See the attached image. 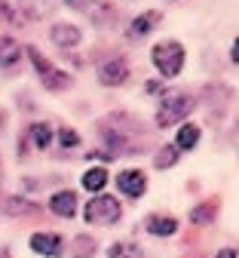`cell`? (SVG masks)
Masks as SVG:
<instances>
[{
    "instance_id": "d4e9b609",
    "label": "cell",
    "mask_w": 239,
    "mask_h": 258,
    "mask_svg": "<svg viewBox=\"0 0 239 258\" xmlns=\"http://www.w3.org/2000/svg\"><path fill=\"white\" fill-rule=\"evenodd\" d=\"M218 258H236V249H221Z\"/></svg>"
},
{
    "instance_id": "ffe728a7",
    "label": "cell",
    "mask_w": 239,
    "mask_h": 258,
    "mask_svg": "<svg viewBox=\"0 0 239 258\" xmlns=\"http://www.w3.org/2000/svg\"><path fill=\"white\" fill-rule=\"evenodd\" d=\"M71 255L74 258H89V255H95V240L92 237H74V246H71Z\"/></svg>"
},
{
    "instance_id": "7402d4cb",
    "label": "cell",
    "mask_w": 239,
    "mask_h": 258,
    "mask_svg": "<svg viewBox=\"0 0 239 258\" xmlns=\"http://www.w3.org/2000/svg\"><path fill=\"white\" fill-rule=\"evenodd\" d=\"M178 151H181L178 145H175V148H163V151L156 154V166H160V169L175 166V163H178Z\"/></svg>"
},
{
    "instance_id": "4316f807",
    "label": "cell",
    "mask_w": 239,
    "mask_h": 258,
    "mask_svg": "<svg viewBox=\"0 0 239 258\" xmlns=\"http://www.w3.org/2000/svg\"><path fill=\"white\" fill-rule=\"evenodd\" d=\"M0 19H10V7L7 4H0Z\"/></svg>"
},
{
    "instance_id": "6da1fadb",
    "label": "cell",
    "mask_w": 239,
    "mask_h": 258,
    "mask_svg": "<svg viewBox=\"0 0 239 258\" xmlns=\"http://www.w3.org/2000/svg\"><path fill=\"white\" fill-rule=\"evenodd\" d=\"M150 61L156 64V71L163 77H178L181 68H184V46L178 40H163V43L153 46Z\"/></svg>"
},
{
    "instance_id": "30bf717a",
    "label": "cell",
    "mask_w": 239,
    "mask_h": 258,
    "mask_svg": "<svg viewBox=\"0 0 239 258\" xmlns=\"http://www.w3.org/2000/svg\"><path fill=\"white\" fill-rule=\"evenodd\" d=\"M144 228H147L150 237H172V234L178 231V221H175L172 215H150Z\"/></svg>"
},
{
    "instance_id": "ac0fdd59",
    "label": "cell",
    "mask_w": 239,
    "mask_h": 258,
    "mask_svg": "<svg viewBox=\"0 0 239 258\" xmlns=\"http://www.w3.org/2000/svg\"><path fill=\"white\" fill-rule=\"evenodd\" d=\"M105 181H108V172L101 169V166H98V169H89V172L83 175V187L92 190V194H98L101 187H105Z\"/></svg>"
},
{
    "instance_id": "9c48e42d",
    "label": "cell",
    "mask_w": 239,
    "mask_h": 258,
    "mask_svg": "<svg viewBox=\"0 0 239 258\" xmlns=\"http://www.w3.org/2000/svg\"><path fill=\"white\" fill-rule=\"evenodd\" d=\"M49 212H55V215H61V218H71V215L77 212V197H74L71 190H58V194H52Z\"/></svg>"
},
{
    "instance_id": "603a6c76",
    "label": "cell",
    "mask_w": 239,
    "mask_h": 258,
    "mask_svg": "<svg viewBox=\"0 0 239 258\" xmlns=\"http://www.w3.org/2000/svg\"><path fill=\"white\" fill-rule=\"evenodd\" d=\"M58 145L61 148H77L80 145V136L74 133V129H58Z\"/></svg>"
},
{
    "instance_id": "e0dca14e",
    "label": "cell",
    "mask_w": 239,
    "mask_h": 258,
    "mask_svg": "<svg viewBox=\"0 0 239 258\" xmlns=\"http://www.w3.org/2000/svg\"><path fill=\"white\" fill-rule=\"evenodd\" d=\"M215 209H218V203H215V200L199 203V206L190 212V221H193V224H209V221L215 218Z\"/></svg>"
},
{
    "instance_id": "ba28073f",
    "label": "cell",
    "mask_w": 239,
    "mask_h": 258,
    "mask_svg": "<svg viewBox=\"0 0 239 258\" xmlns=\"http://www.w3.org/2000/svg\"><path fill=\"white\" fill-rule=\"evenodd\" d=\"M31 249L37 255H46V258H58L61 255V237L49 234V231H40V234L31 237Z\"/></svg>"
},
{
    "instance_id": "277c9868",
    "label": "cell",
    "mask_w": 239,
    "mask_h": 258,
    "mask_svg": "<svg viewBox=\"0 0 239 258\" xmlns=\"http://www.w3.org/2000/svg\"><path fill=\"white\" fill-rule=\"evenodd\" d=\"M120 200L117 197H108V194H98L95 200H89L86 206V221L89 224H114L120 218Z\"/></svg>"
},
{
    "instance_id": "cb8c5ba5",
    "label": "cell",
    "mask_w": 239,
    "mask_h": 258,
    "mask_svg": "<svg viewBox=\"0 0 239 258\" xmlns=\"http://www.w3.org/2000/svg\"><path fill=\"white\" fill-rule=\"evenodd\" d=\"M230 61H233V64H239V37L233 40V49H230Z\"/></svg>"
},
{
    "instance_id": "5b68a950",
    "label": "cell",
    "mask_w": 239,
    "mask_h": 258,
    "mask_svg": "<svg viewBox=\"0 0 239 258\" xmlns=\"http://www.w3.org/2000/svg\"><path fill=\"white\" fill-rule=\"evenodd\" d=\"M117 187H120V194H126V197L135 200V197H141L147 190V178H144L141 169H126V172L117 175Z\"/></svg>"
},
{
    "instance_id": "9a60e30c",
    "label": "cell",
    "mask_w": 239,
    "mask_h": 258,
    "mask_svg": "<svg viewBox=\"0 0 239 258\" xmlns=\"http://www.w3.org/2000/svg\"><path fill=\"white\" fill-rule=\"evenodd\" d=\"M86 13H89V19H92V22H98V25H111L114 7H111V4H105V0H95V4H89V7H86Z\"/></svg>"
},
{
    "instance_id": "44dd1931",
    "label": "cell",
    "mask_w": 239,
    "mask_h": 258,
    "mask_svg": "<svg viewBox=\"0 0 239 258\" xmlns=\"http://www.w3.org/2000/svg\"><path fill=\"white\" fill-rule=\"evenodd\" d=\"M4 209H7V215H37L40 212L37 206L28 203V200H7Z\"/></svg>"
},
{
    "instance_id": "484cf974",
    "label": "cell",
    "mask_w": 239,
    "mask_h": 258,
    "mask_svg": "<svg viewBox=\"0 0 239 258\" xmlns=\"http://www.w3.org/2000/svg\"><path fill=\"white\" fill-rule=\"evenodd\" d=\"M147 92H150V95H156V92H160V83H156V80H150V83H147Z\"/></svg>"
},
{
    "instance_id": "2e32d148",
    "label": "cell",
    "mask_w": 239,
    "mask_h": 258,
    "mask_svg": "<svg viewBox=\"0 0 239 258\" xmlns=\"http://www.w3.org/2000/svg\"><path fill=\"white\" fill-rule=\"evenodd\" d=\"M19 4H22L25 16H31V19H43V16L52 10L49 0H19Z\"/></svg>"
},
{
    "instance_id": "7a4b0ae2",
    "label": "cell",
    "mask_w": 239,
    "mask_h": 258,
    "mask_svg": "<svg viewBox=\"0 0 239 258\" xmlns=\"http://www.w3.org/2000/svg\"><path fill=\"white\" fill-rule=\"evenodd\" d=\"M28 58H31L34 71H37V77L43 80V86H46V89H52V92H61V89H67V86H71V74L58 71V68H55V64H52L49 58H43V52H40L37 46H28Z\"/></svg>"
},
{
    "instance_id": "d6986e66",
    "label": "cell",
    "mask_w": 239,
    "mask_h": 258,
    "mask_svg": "<svg viewBox=\"0 0 239 258\" xmlns=\"http://www.w3.org/2000/svg\"><path fill=\"white\" fill-rule=\"evenodd\" d=\"M108 258H141V246H135V243H114L108 249Z\"/></svg>"
},
{
    "instance_id": "8992f818",
    "label": "cell",
    "mask_w": 239,
    "mask_h": 258,
    "mask_svg": "<svg viewBox=\"0 0 239 258\" xmlns=\"http://www.w3.org/2000/svg\"><path fill=\"white\" fill-rule=\"evenodd\" d=\"M98 80L105 83V86H120V83H126V80H129V64H126L123 58L105 61V64L98 68Z\"/></svg>"
},
{
    "instance_id": "3957f363",
    "label": "cell",
    "mask_w": 239,
    "mask_h": 258,
    "mask_svg": "<svg viewBox=\"0 0 239 258\" xmlns=\"http://www.w3.org/2000/svg\"><path fill=\"white\" fill-rule=\"evenodd\" d=\"M193 111V99L187 92H169L166 99L160 102V111H156V126H175L181 123L187 114Z\"/></svg>"
},
{
    "instance_id": "52a82bcc",
    "label": "cell",
    "mask_w": 239,
    "mask_h": 258,
    "mask_svg": "<svg viewBox=\"0 0 239 258\" xmlns=\"http://www.w3.org/2000/svg\"><path fill=\"white\" fill-rule=\"evenodd\" d=\"M49 40H52L55 46L67 49V46H77V43L83 40V34H80V28H77V25H71V22H61V25H52V31H49Z\"/></svg>"
},
{
    "instance_id": "8fae6325",
    "label": "cell",
    "mask_w": 239,
    "mask_h": 258,
    "mask_svg": "<svg viewBox=\"0 0 239 258\" xmlns=\"http://www.w3.org/2000/svg\"><path fill=\"white\" fill-rule=\"evenodd\" d=\"M160 25V13L156 10H150V13H141V16H135V22L129 25V37H144V34H150V31Z\"/></svg>"
},
{
    "instance_id": "5bb4252c",
    "label": "cell",
    "mask_w": 239,
    "mask_h": 258,
    "mask_svg": "<svg viewBox=\"0 0 239 258\" xmlns=\"http://www.w3.org/2000/svg\"><path fill=\"white\" fill-rule=\"evenodd\" d=\"M28 139H31L34 148H49V142H52L49 123H31V126H28Z\"/></svg>"
},
{
    "instance_id": "7c38bea8",
    "label": "cell",
    "mask_w": 239,
    "mask_h": 258,
    "mask_svg": "<svg viewBox=\"0 0 239 258\" xmlns=\"http://www.w3.org/2000/svg\"><path fill=\"white\" fill-rule=\"evenodd\" d=\"M22 58V46L13 37H0V68H13Z\"/></svg>"
},
{
    "instance_id": "4fadbf2b",
    "label": "cell",
    "mask_w": 239,
    "mask_h": 258,
    "mask_svg": "<svg viewBox=\"0 0 239 258\" xmlns=\"http://www.w3.org/2000/svg\"><path fill=\"white\" fill-rule=\"evenodd\" d=\"M175 145H178L181 151H193V148L199 145V126H196V123H184V126L178 129V136H175Z\"/></svg>"
}]
</instances>
